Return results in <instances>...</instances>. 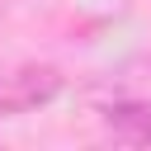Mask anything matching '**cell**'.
I'll list each match as a JSON object with an SVG mask.
<instances>
[{
    "instance_id": "1",
    "label": "cell",
    "mask_w": 151,
    "mask_h": 151,
    "mask_svg": "<svg viewBox=\"0 0 151 151\" xmlns=\"http://www.w3.org/2000/svg\"><path fill=\"white\" fill-rule=\"evenodd\" d=\"M99 118L113 142L151 146V52L127 57L104 76L99 90Z\"/></svg>"
},
{
    "instance_id": "2",
    "label": "cell",
    "mask_w": 151,
    "mask_h": 151,
    "mask_svg": "<svg viewBox=\"0 0 151 151\" xmlns=\"http://www.w3.org/2000/svg\"><path fill=\"white\" fill-rule=\"evenodd\" d=\"M66 90V76L47 61H19L0 71V118H24L38 113L42 104H52Z\"/></svg>"
},
{
    "instance_id": "3",
    "label": "cell",
    "mask_w": 151,
    "mask_h": 151,
    "mask_svg": "<svg viewBox=\"0 0 151 151\" xmlns=\"http://www.w3.org/2000/svg\"><path fill=\"white\" fill-rule=\"evenodd\" d=\"M0 19H5V0H0Z\"/></svg>"
}]
</instances>
